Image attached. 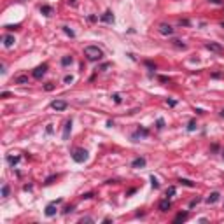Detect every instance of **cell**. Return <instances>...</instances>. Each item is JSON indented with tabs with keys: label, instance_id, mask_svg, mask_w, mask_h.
Segmentation results:
<instances>
[{
	"label": "cell",
	"instance_id": "2",
	"mask_svg": "<svg viewBox=\"0 0 224 224\" xmlns=\"http://www.w3.org/2000/svg\"><path fill=\"white\" fill-rule=\"evenodd\" d=\"M72 159H74L75 163H84L88 159V151H84V149H75V151L72 153Z\"/></svg>",
	"mask_w": 224,
	"mask_h": 224
},
{
	"label": "cell",
	"instance_id": "32",
	"mask_svg": "<svg viewBox=\"0 0 224 224\" xmlns=\"http://www.w3.org/2000/svg\"><path fill=\"white\" fill-rule=\"evenodd\" d=\"M7 96H11V93H9V91H4V93H2V98H7Z\"/></svg>",
	"mask_w": 224,
	"mask_h": 224
},
{
	"label": "cell",
	"instance_id": "35",
	"mask_svg": "<svg viewBox=\"0 0 224 224\" xmlns=\"http://www.w3.org/2000/svg\"><path fill=\"white\" fill-rule=\"evenodd\" d=\"M221 116H222V117H224V109H222V110H221Z\"/></svg>",
	"mask_w": 224,
	"mask_h": 224
},
{
	"label": "cell",
	"instance_id": "22",
	"mask_svg": "<svg viewBox=\"0 0 224 224\" xmlns=\"http://www.w3.org/2000/svg\"><path fill=\"white\" fill-rule=\"evenodd\" d=\"M151 184H153V187H156V189H158V187H159V182H158V179H156L154 175H153V177H151Z\"/></svg>",
	"mask_w": 224,
	"mask_h": 224
},
{
	"label": "cell",
	"instance_id": "34",
	"mask_svg": "<svg viewBox=\"0 0 224 224\" xmlns=\"http://www.w3.org/2000/svg\"><path fill=\"white\" fill-rule=\"evenodd\" d=\"M210 2H214V4H221L222 0H210Z\"/></svg>",
	"mask_w": 224,
	"mask_h": 224
},
{
	"label": "cell",
	"instance_id": "25",
	"mask_svg": "<svg viewBox=\"0 0 224 224\" xmlns=\"http://www.w3.org/2000/svg\"><path fill=\"white\" fill-rule=\"evenodd\" d=\"M63 30H65V33H67V35H70V37H74V32H72V30H70L68 26H63Z\"/></svg>",
	"mask_w": 224,
	"mask_h": 224
},
{
	"label": "cell",
	"instance_id": "18",
	"mask_svg": "<svg viewBox=\"0 0 224 224\" xmlns=\"http://www.w3.org/2000/svg\"><path fill=\"white\" fill-rule=\"evenodd\" d=\"M179 182H181V184H184V186H187V187H194V182L189 181V179H179Z\"/></svg>",
	"mask_w": 224,
	"mask_h": 224
},
{
	"label": "cell",
	"instance_id": "13",
	"mask_svg": "<svg viewBox=\"0 0 224 224\" xmlns=\"http://www.w3.org/2000/svg\"><path fill=\"white\" fill-rule=\"evenodd\" d=\"M102 21H105V23H114V16H112V12H110V11L105 12L104 16H102Z\"/></svg>",
	"mask_w": 224,
	"mask_h": 224
},
{
	"label": "cell",
	"instance_id": "10",
	"mask_svg": "<svg viewBox=\"0 0 224 224\" xmlns=\"http://www.w3.org/2000/svg\"><path fill=\"white\" fill-rule=\"evenodd\" d=\"M70 131H72V121H67L65 123V130H63V140H68Z\"/></svg>",
	"mask_w": 224,
	"mask_h": 224
},
{
	"label": "cell",
	"instance_id": "15",
	"mask_svg": "<svg viewBox=\"0 0 224 224\" xmlns=\"http://www.w3.org/2000/svg\"><path fill=\"white\" fill-rule=\"evenodd\" d=\"M72 61H74V58H72V56H63V58H61V65H63V67H68V65H72Z\"/></svg>",
	"mask_w": 224,
	"mask_h": 224
},
{
	"label": "cell",
	"instance_id": "27",
	"mask_svg": "<svg viewBox=\"0 0 224 224\" xmlns=\"http://www.w3.org/2000/svg\"><path fill=\"white\" fill-rule=\"evenodd\" d=\"M7 30H18V28H19V25H7Z\"/></svg>",
	"mask_w": 224,
	"mask_h": 224
},
{
	"label": "cell",
	"instance_id": "14",
	"mask_svg": "<svg viewBox=\"0 0 224 224\" xmlns=\"http://www.w3.org/2000/svg\"><path fill=\"white\" fill-rule=\"evenodd\" d=\"M12 44H14V37L12 35H6L4 37V46L6 47H12Z\"/></svg>",
	"mask_w": 224,
	"mask_h": 224
},
{
	"label": "cell",
	"instance_id": "33",
	"mask_svg": "<svg viewBox=\"0 0 224 224\" xmlns=\"http://www.w3.org/2000/svg\"><path fill=\"white\" fill-rule=\"evenodd\" d=\"M166 104H168L170 107H175V104H177V102H173V100H168V102H166Z\"/></svg>",
	"mask_w": 224,
	"mask_h": 224
},
{
	"label": "cell",
	"instance_id": "4",
	"mask_svg": "<svg viewBox=\"0 0 224 224\" xmlns=\"http://www.w3.org/2000/svg\"><path fill=\"white\" fill-rule=\"evenodd\" d=\"M205 47H207L208 51L219 53V55H222V53H224V47H222V46H219V44H215V42H208V44H205Z\"/></svg>",
	"mask_w": 224,
	"mask_h": 224
},
{
	"label": "cell",
	"instance_id": "11",
	"mask_svg": "<svg viewBox=\"0 0 224 224\" xmlns=\"http://www.w3.org/2000/svg\"><path fill=\"white\" fill-rule=\"evenodd\" d=\"M187 217H189V214H187V212H179L177 215H175L173 222H184V221H186Z\"/></svg>",
	"mask_w": 224,
	"mask_h": 224
},
{
	"label": "cell",
	"instance_id": "31",
	"mask_svg": "<svg viewBox=\"0 0 224 224\" xmlns=\"http://www.w3.org/2000/svg\"><path fill=\"white\" fill-rule=\"evenodd\" d=\"M163 124H165V121L163 119H158V128H163Z\"/></svg>",
	"mask_w": 224,
	"mask_h": 224
},
{
	"label": "cell",
	"instance_id": "21",
	"mask_svg": "<svg viewBox=\"0 0 224 224\" xmlns=\"http://www.w3.org/2000/svg\"><path fill=\"white\" fill-rule=\"evenodd\" d=\"M2 196H4V198L9 196V186H7V184H4V186H2Z\"/></svg>",
	"mask_w": 224,
	"mask_h": 224
},
{
	"label": "cell",
	"instance_id": "23",
	"mask_svg": "<svg viewBox=\"0 0 224 224\" xmlns=\"http://www.w3.org/2000/svg\"><path fill=\"white\" fill-rule=\"evenodd\" d=\"M173 44L177 46V47H182V49L186 47V44H182V40H179V39H175V40H173Z\"/></svg>",
	"mask_w": 224,
	"mask_h": 224
},
{
	"label": "cell",
	"instance_id": "1",
	"mask_svg": "<svg viewBox=\"0 0 224 224\" xmlns=\"http://www.w3.org/2000/svg\"><path fill=\"white\" fill-rule=\"evenodd\" d=\"M84 56L89 61H98V60H102L104 53H102V49H100L98 46H86L84 47Z\"/></svg>",
	"mask_w": 224,
	"mask_h": 224
},
{
	"label": "cell",
	"instance_id": "19",
	"mask_svg": "<svg viewBox=\"0 0 224 224\" xmlns=\"http://www.w3.org/2000/svg\"><path fill=\"white\" fill-rule=\"evenodd\" d=\"M16 82L18 84H28V77L26 75H19V77H16Z\"/></svg>",
	"mask_w": 224,
	"mask_h": 224
},
{
	"label": "cell",
	"instance_id": "26",
	"mask_svg": "<svg viewBox=\"0 0 224 224\" xmlns=\"http://www.w3.org/2000/svg\"><path fill=\"white\" fill-rule=\"evenodd\" d=\"M194 128H196V123H194V121H191V123H189V126H187V130H189V131H193Z\"/></svg>",
	"mask_w": 224,
	"mask_h": 224
},
{
	"label": "cell",
	"instance_id": "28",
	"mask_svg": "<svg viewBox=\"0 0 224 224\" xmlns=\"http://www.w3.org/2000/svg\"><path fill=\"white\" fill-rule=\"evenodd\" d=\"M112 98H114V102H116V104H121V95H114Z\"/></svg>",
	"mask_w": 224,
	"mask_h": 224
},
{
	"label": "cell",
	"instance_id": "29",
	"mask_svg": "<svg viewBox=\"0 0 224 224\" xmlns=\"http://www.w3.org/2000/svg\"><path fill=\"white\" fill-rule=\"evenodd\" d=\"M63 81H65V82H67V84H70V82H72V81H74V77H72V75H67V77H65V79H63Z\"/></svg>",
	"mask_w": 224,
	"mask_h": 224
},
{
	"label": "cell",
	"instance_id": "7",
	"mask_svg": "<svg viewBox=\"0 0 224 224\" xmlns=\"http://www.w3.org/2000/svg\"><path fill=\"white\" fill-rule=\"evenodd\" d=\"M46 70H47V65H46V63H44V65L37 67V68H35V70H33V74H32V75L35 77V79H40V77H42L44 74H46Z\"/></svg>",
	"mask_w": 224,
	"mask_h": 224
},
{
	"label": "cell",
	"instance_id": "24",
	"mask_svg": "<svg viewBox=\"0 0 224 224\" xmlns=\"http://www.w3.org/2000/svg\"><path fill=\"white\" fill-rule=\"evenodd\" d=\"M53 89H55V84L53 82H47L46 84V91H53Z\"/></svg>",
	"mask_w": 224,
	"mask_h": 224
},
{
	"label": "cell",
	"instance_id": "16",
	"mask_svg": "<svg viewBox=\"0 0 224 224\" xmlns=\"http://www.w3.org/2000/svg\"><path fill=\"white\" fill-rule=\"evenodd\" d=\"M40 11H42V14H46V16H51V14H53V9H51L49 6H42Z\"/></svg>",
	"mask_w": 224,
	"mask_h": 224
},
{
	"label": "cell",
	"instance_id": "9",
	"mask_svg": "<svg viewBox=\"0 0 224 224\" xmlns=\"http://www.w3.org/2000/svg\"><path fill=\"white\" fill-rule=\"evenodd\" d=\"M131 166H133V168H142V166H145V159L144 158H135L133 161H131Z\"/></svg>",
	"mask_w": 224,
	"mask_h": 224
},
{
	"label": "cell",
	"instance_id": "5",
	"mask_svg": "<svg viewBox=\"0 0 224 224\" xmlns=\"http://www.w3.org/2000/svg\"><path fill=\"white\" fill-rule=\"evenodd\" d=\"M51 107L55 110H65L68 107V104H67L65 100H55V102H51Z\"/></svg>",
	"mask_w": 224,
	"mask_h": 224
},
{
	"label": "cell",
	"instance_id": "20",
	"mask_svg": "<svg viewBox=\"0 0 224 224\" xmlns=\"http://www.w3.org/2000/svg\"><path fill=\"white\" fill-rule=\"evenodd\" d=\"M175 191H177V189H175V186H170L168 189H166V198H172L175 194Z\"/></svg>",
	"mask_w": 224,
	"mask_h": 224
},
{
	"label": "cell",
	"instance_id": "17",
	"mask_svg": "<svg viewBox=\"0 0 224 224\" xmlns=\"http://www.w3.org/2000/svg\"><path fill=\"white\" fill-rule=\"evenodd\" d=\"M18 161H19V156H7V163L12 165V166H14Z\"/></svg>",
	"mask_w": 224,
	"mask_h": 224
},
{
	"label": "cell",
	"instance_id": "30",
	"mask_svg": "<svg viewBox=\"0 0 224 224\" xmlns=\"http://www.w3.org/2000/svg\"><path fill=\"white\" fill-rule=\"evenodd\" d=\"M55 179H56V177H55V175H51V177H49V179H47V181H46V184H51V182H53V181H55Z\"/></svg>",
	"mask_w": 224,
	"mask_h": 224
},
{
	"label": "cell",
	"instance_id": "3",
	"mask_svg": "<svg viewBox=\"0 0 224 224\" xmlns=\"http://www.w3.org/2000/svg\"><path fill=\"white\" fill-rule=\"evenodd\" d=\"M158 32L161 33V35H172V33H173V28L170 26L168 23H161L158 26Z\"/></svg>",
	"mask_w": 224,
	"mask_h": 224
},
{
	"label": "cell",
	"instance_id": "6",
	"mask_svg": "<svg viewBox=\"0 0 224 224\" xmlns=\"http://www.w3.org/2000/svg\"><path fill=\"white\" fill-rule=\"evenodd\" d=\"M60 202L61 200H56V202L49 203V205L46 207V215H47V217H53V215L56 214V203H60Z\"/></svg>",
	"mask_w": 224,
	"mask_h": 224
},
{
	"label": "cell",
	"instance_id": "8",
	"mask_svg": "<svg viewBox=\"0 0 224 224\" xmlns=\"http://www.w3.org/2000/svg\"><path fill=\"white\" fill-rule=\"evenodd\" d=\"M170 208H172V202H170V198H165L159 202V210L161 212H168Z\"/></svg>",
	"mask_w": 224,
	"mask_h": 224
},
{
	"label": "cell",
	"instance_id": "12",
	"mask_svg": "<svg viewBox=\"0 0 224 224\" xmlns=\"http://www.w3.org/2000/svg\"><path fill=\"white\" fill-rule=\"evenodd\" d=\"M219 196H221V194H219L217 191L210 193V194H208V198H207V203H215V202L219 200Z\"/></svg>",
	"mask_w": 224,
	"mask_h": 224
}]
</instances>
